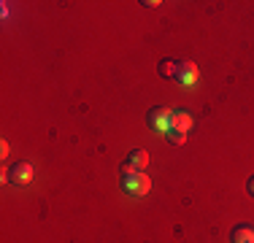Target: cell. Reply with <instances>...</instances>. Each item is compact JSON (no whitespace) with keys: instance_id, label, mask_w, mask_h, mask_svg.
<instances>
[{"instance_id":"6da1fadb","label":"cell","mask_w":254,"mask_h":243,"mask_svg":"<svg viewBox=\"0 0 254 243\" xmlns=\"http://www.w3.org/2000/svg\"><path fill=\"white\" fill-rule=\"evenodd\" d=\"M152 189V179H149L143 170H132L130 165H122V192L130 197H143Z\"/></svg>"},{"instance_id":"7a4b0ae2","label":"cell","mask_w":254,"mask_h":243,"mask_svg":"<svg viewBox=\"0 0 254 243\" xmlns=\"http://www.w3.org/2000/svg\"><path fill=\"white\" fill-rule=\"evenodd\" d=\"M146 124L152 127V130H157V132H168V130L173 127V111H171V108H165V106L149 108Z\"/></svg>"},{"instance_id":"3957f363","label":"cell","mask_w":254,"mask_h":243,"mask_svg":"<svg viewBox=\"0 0 254 243\" xmlns=\"http://www.w3.org/2000/svg\"><path fill=\"white\" fill-rule=\"evenodd\" d=\"M197 76H200V73H197V65L192 62V60H184V62L176 65V76L173 78H176L181 87H190V84L197 81Z\"/></svg>"},{"instance_id":"277c9868","label":"cell","mask_w":254,"mask_h":243,"mask_svg":"<svg viewBox=\"0 0 254 243\" xmlns=\"http://www.w3.org/2000/svg\"><path fill=\"white\" fill-rule=\"evenodd\" d=\"M8 181H14V184H19V186L30 184V181H33V165H30V162H16V165L8 170Z\"/></svg>"},{"instance_id":"5b68a950","label":"cell","mask_w":254,"mask_h":243,"mask_svg":"<svg viewBox=\"0 0 254 243\" xmlns=\"http://www.w3.org/2000/svg\"><path fill=\"white\" fill-rule=\"evenodd\" d=\"M230 243H254V227H249V224H235L230 230Z\"/></svg>"},{"instance_id":"8992f818","label":"cell","mask_w":254,"mask_h":243,"mask_svg":"<svg viewBox=\"0 0 254 243\" xmlns=\"http://www.w3.org/2000/svg\"><path fill=\"white\" fill-rule=\"evenodd\" d=\"M127 165H130L132 170H146V165H149V151L132 149L130 154H127Z\"/></svg>"},{"instance_id":"52a82bcc","label":"cell","mask_w":254,"mask_h":243,"mask_svg":"<svg viewBox=\"0 0 254 243\" xmlns=\"http://www.w3.org/2000/svg\"><path fill=\"white\" fill-rule=\"evenodd\" d=\"M171 130H179V132H190L192 130V117L187 111H173V127Z\"/></svg>"},{"instance_id":"ba28073f","label":"cell","mask_w":254,"mask_h":243,"mask_svg":"<svg viewBox=\"0 0 254 243\" xmlns=\"http://www.w3.org/2000/svg\"><path fill=\"white\" fill-rule=\"evenodd\" d=\"M176 65L179 62H173V60H162V62H160V76L173 78V76H176Z\"/></svg>"},{"instance_id":"9c48e42d","label":"cell","mask_w":254,"mask_h":243,"mask_svg":"<svg viewBox=\"0 0 254 243\" xmlns=\"http://www.w3.org/2000/svg\"><path fill=\"white\" fill-rule=\"evenodd\" d=\"M165 138H168L173 146H184V143H187V135H184V132H179V130H168Z\"/></svg>"},{"instance_id":"30bf717a","label":"cell","mask_w":254,"mask_h":243,"mask_svg":"<svg viewBox=\"0 0 254 243\" xmlns=\"http://www.w3.org/2000/svg\"><path fill=\"white\" fill-rule=\"evenodd\" d=\"M141 5H146V8H154V5H160V0H143Z\"/></svg>"},{"instance_id":"8fae6325","label":"cell","mask_w":254,"mask_h":243,"mask_svg":"<svg viewBox=\"0 0 254 243\" xmlns=\"http://www.w3.org/2000/svg\"><path fill=\"white\" fill-rule=\"evenodd\" d=\"M246 189H249V194H254V176L249 179V184H246Z\"/></svg>"}]
</instances>
